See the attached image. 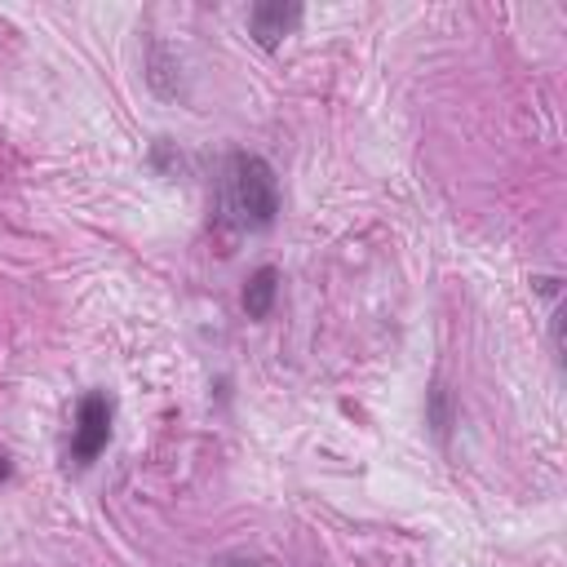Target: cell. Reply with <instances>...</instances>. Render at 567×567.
I'll return each instance as SVG.
<instances>
[{"label":"cell","mask_w":567,"mask_h":567,"mask_svg":"<svg viewBox=\"0 0 567 567\" xmlns=\"http://www.w3.org/2000/svg\"><path fill=\"white\" fill-rule=\"evenodd\" d=\"M221 195H226V213L244 226V230H266L279 213V186H275V168L252 155V151H235L226 159V177H221Z\"/></svg>","instance_id":"6da1fadb"},{"label":"cell","mask_w":567,"mask_h":567,"mask_svg":"<svg viewBox=\"0 0 567 567\" xmlns=\"http://www.w3.org/2000/svg\"><path fill=\"white\" fill-rule=\"evenodd\" d=\"M106 443H111V399L102 390H89L75 408V430H71L75 465H93Z\"/></svg>","instance_id":"7a4b0ae2"},{"label":"cell","mask_w":567,"mask_h":567,"mask_svg":"<svg viewBox=\"0 0 567 567\" xmlns=\"http://www.w3.org/2000/svg\"><path fill=\"white\" fill-rule=\"evenodd\" d=\"M301 22V4H284V0H261L248 9V31L261 49H275L292 27Z\"/></svg>","instance_id":"3957f363"},{"label":"cell","mask_w":567,"mask_h":567,"mask_svg":"<svg viewBox=\"0 0 567 567\" xmlns=\"http://www.w3.org/2000/svg\"><path fill=\"white\" fill-rule=\"evenodd\" d=\"M275 297H279V270L275 266H257L244 284V310L248 319H266L275 310Z\"/></svg>","instance_id":"277c9868"},{"label":"cell","mask_w":567,"mask_h":567,"mask_svg":"<svg viewBox=\"0 0 567 567\" xmlns=\"http://www.w3.org/2000/svg\"><path fill=\"white\" fill-rule=\"evenodd\" d=\"M146 84H151L159 97H177V93H182L177 58H173L164 44H151V58H146Z\"/></svg>","instance_id":"5b68a950"},{"label":"cell","mask_w":567,"mask_h":567,"mask_svg":"<svg viewBox=\"0 0 567 567\" xmlns=\"http://www.w3.org/2000/svg\"><path fill=\"white\" fill-rule=\"evenodd\" d=\"M452 421H456V412H452V394H447L443 381H434V385L425 390V425L439 434V443H447Z\"/></svg>","instance_id":"8992f818"},{"label":"cell","mask_w":567,"mask_h":567,"mask_svg":"<svg viewBox=\"0 0 567 567\" xmlns=\"http://www.w3.org/2000/svg\"><path fill=\"white\" fill-rule=\"evenodd\" d=\"M151 164H155L159 173H177L182 155H173V142H168V137H159V142L151 146Z\"/></svg>","instance_id":"52a82bcc"},{"label":"cell","mask_w":567,"mask_h":567,"mask_svg":"<svg viewBox=\"0 0 567 567\" xmlns=\"http://www.w3.org/2000/svg\"><path fill=\"white\" fill-rule=\"evenodd\" d=\"M213 567H275L270 558H248V554H221Z\"/></svg>","instance_id":"ba28073f"},{"label":"cell","mask_w":567,"mask_h":567,"mask_svg":"<svg viewBox=\"0 0 567 567\" xmlns=\"http://www.w3.org/2000/svg\"><path fill=\"white\" fill-rule=\"evenodd\" d=\"M532 284H536L545 297H554V292H558V279H549V275H540V279H532Z\"/></svg>","instance_id":"9c48e42d"},{"label":"cell","mask_w":567,"mask_h":567,"mask_svg":"<svg viewBox=\"0 0 567 567\" xmlns=\"http://www.w3.org/2000/svg\"><path fill=\"white\" fill-rule=\"evenodd\" d=\"M13 478V461H9V452L0 447V483H9Z\"/></svg>","instance_id":"30bf717a"}]
</instances>
